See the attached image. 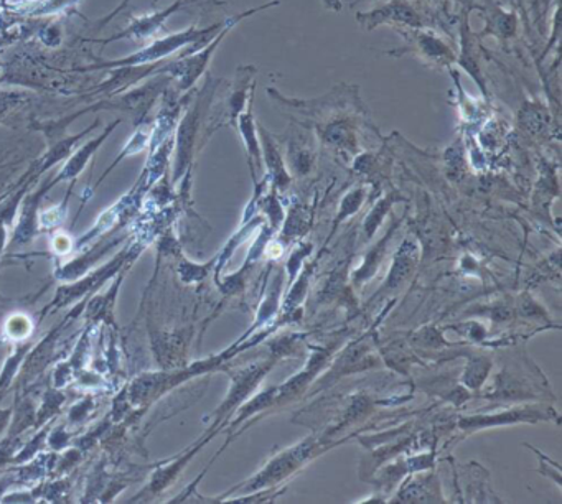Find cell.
Masks as SVG:
<instances>
[{
    "mask_svg": "<svg viewBox=\"0 0 562 504\" xmlns=\"http://www.w3.org/2000/svg\"><path fill=\"white\" fill-rule=\"evenodd\" d=\"M406 45L390 49L391 56H414L426 66L450 69L456 66L457 52L439 30L434 29H401L396 30Z\"/></svg>",
    "mask_w": 562,
    "mask_h": 504,
    "instance_id": "cell-4",
    "label": "cell"
},
{
    "mask_svg": "<svg viewBox=\"0 0 562 504\" xmlns=\"http://www.w3.org/2000/svg\"><path fill=\"white\" fill-rule=\"evenodd\" d=\"M327 9L334 10V12H340L341 0H322Z\"/></svg>",
    "mask_w": 562,
    "mask_h": 504,
    "instance_id": "cell-14",
    "label": "cell"
},
{
    "mask_svg": "<svg viewBox=\"0 0 562 504\" xmlns=\"http://www.w3.org/2000/svg\"><path fill=\"white\" fill-rule=\"evenodd\" d=\"M305 132L307 131H301L299 125H292L288 138L289 160L294 165V170L301 175L307 173L311 170L312 161H314L311 141Z\"/></svg>",
    "mask_w": 562,
    "mask_h": 504,
    "instance_id": "cell-10",
    "label": "cell"
},
{
    "mask_svg": "<svg viewBox=\"0 0 562 504\" xmlns=\"http://www.w3.org/2000/svg\"><path fill=\"white\" fill-rule=\"evenodd\" d=\"M193 0H176L172 5L166 7L164 10H159V12L150 13V15L139 16V19H134L123 32L114 33L110 38L106 40H93V42L103 43V45H108V43L120 42V40H131V42H144V40L153 38L159 30H162V26L166 25L167 19L173 13L182 10L183 7L193 5Z\"/></svg>",
    "mask_w": 562,
    "mask_h": 504,
    "instance_id": "cell-6",
    "label": "cell"
},
{
    "mask_svg": "<svg viewBox=\"0 0 562 504\" xmlns=\"http://www.w3.org/2000/svg\"><path fill=\"white\" fill-rule=\"evenodd\" d=\"M424 9L437 16L447 29H450L452 20V0H417Z\"/></svg>",
    "mask_w": 562,
    "mask_h": 504,
    "instance_id": "cell-12",
    "label": "cell"
},
{
    "mask_svg": "<svg viewBox=\"0 0 562 504\" xmlns=\"http://www.w3.org/2000/svg\"><path fill=\"white\" fill-rule=\"evenodd\" d=\"M470 5H463L462 12L457 16L459 23V45L460 52L457 53L456 66L465 69L472 76L475 85L479 86L480 92L485 96L486 101L490 99L488 86H486L485 75L482 68V46L480 38L470 30Z\"/></svg>",
    "mask_w": 562,
    "mask_h": 504,
    "instance_id": "cell-5",
    "label": "cell"
},
{
    "mask_svg": "<svg viewBox=\"0 0 562 504\" xmlns=\"http://www.w3.org/2000/svg\"><path fill=\"white\" fill-rule=\"evenodd\" d=\"M279 3H281L279 0H271V2L252 7V9L238 13V15L229 16V19H226V25L223 26L222 32H220L212 42L206 43L199 52L177 56L173 61L167 63V65H160L159 68H157L156 75H169L170 78L176 79V89L182 92V94L183 92L192 91L196 81L205 75L213 56H215L216 49L222 45L223 40L228 36V33L232 32L236 25H239L243 20L249 19V16L255 15V13L265 12V10L271 9V7H278Z\"/></svg>",
    "mask_w": 562,
    "mask_h": 504,
    "instance_id": "cell-2",
    "label": "cell"
},
{
    "mask_svg": "<svg viewBox=\"0 0 562 504\" xmlns=\"http://www.w3.org/2000/svg\"><path fill=\"white\" fill-rule=\"evenodd\" d=\"M225 25L226 20L213 23V25L210 26L192 25L187 30H182V32L154 40L150 45L144 46L143 49L126 56V58L93 63V65L87 66V68H77V71H98V69H106V71H110V69L114 68H134V66L157 65V63H162L164 59L169 58L170 55L183 48H187L183 55H190V53L199 52L206 43L212 42V40L222 32Z\"/></svg>",
    "mask_w": 562,
    "mask_h": 504,
    "instance_id": "cell-1",
    "label": "cell"
},
{
    "mask_svg": "<svg viewBox=\"0 0 562 504\" xmlns=\"http://www.w3.org/2000/svg\"><path fill=\"white\" fill-rule=\"evenodd\" d=\"M42 40H44L45 45L57 46L61 42L60 29L57 25L48 26V29H45Z\"/></svg>",
    "mask_w": 562,
    "mask_h": 504,
    "instance_id": "cell-13",
    "label": "cell"
},
{
    "mask_svg": "<svg viewBox=\"0 0 562 504\" xmlns=\"http://www.w3.org/2000/svg\"><path fill=\"white\" fill-rule=\"evenodd\" d=\"M532 5H535V12L539 9V0H531Z\"/></svg>",
    "mask_w": 562,
    "mask_h": 504,
    "instance_id": "cell-15",
    "label": "cell"
},
{
    "mask_svg": "<svg viewBox=\"0 0 562 504\" xmlns=\"http://www.w3.org/2000/svg\"><path fill=\"white\" fill-rule=\"evenodd\" d=\"M255 96L256 91L249 96L245 111L239 114L238 121H236V127H238L239 134L245 141L251 165H261V145H259L258 124H256L255 119Z\"/></svg>",
    "mask_w": 562,
    "mask_h": 504,
    "instance_id": "cell-9",
    "label": "cell"
},
{
    "mask_svg": "<svg viewBox=\"0 0 562 504\" xmlns=\"http://www.w3.org/2000/svg\"><path fill=\"white\" fill-rule=\"evenodd\" d=\"M258 131L259 137H261L259 144H261L262 150H265L266 165H268L276 183L279 187H284L289 181V175L285 171L284 158H282L281 152H279L278 144H276L274 137L262 125H258Z\"/></svg>",
    "mask_w": 562,
    "mask_h": 504,
    "instance_id": "cell-11",
    "label": "cell"
},
{
    "mask_svg": "<svg viewBox=\"0 0 562 504\" xmlns=\"http://www.w3.org/2000/svg\"><path fill=\"white\" fill-rule=\"evenodd\" d=\"M259 69L255 65H239L236 68L235 78H233L232 88H229L228 96L225 98V111H223L222 125H233L236 127L239 114L245 111L248 104L249 96L256 91V75Z\"/></svg>",
    "mask_w": 562,
    "mask_h": 504,
    "instance_id": "cell-7",
    "label": "cell"
},
{
    "mask_svg": "<svg viewBox=\"0 0 562 504\" xmlns=\"http://www.w3.org/2000/svg\"><path fill=\"white\" fill-rule=\"evenodd\" d=\"M357 22L368 32L378 26L390 25L394 30L434 29L453 36L450 29H447L434 13L424 9L417 0H383V3L368 12H358Z\"/></svg>",
    "mask_w": 562,
    "mask_h": 504,
    "instance_id": "cell-3",
    "label": "cell"
},
{
    "mask_svg": "<svg viewBox=\"0 0 562 504\" xmlns=\"http://www.w3.org/2000/svg\"><path fill=\"white\" fill-rule=\"evenodd\" d=\"M475 9L482 12L483 19H485V30L480 32L479 38L482 36H495L499 42H509L515 38L516 32H518L519 16L513 10L505 9V7L496 3L495 0H485L480 3H472L470 10Z\"/></svg>",
    "mask_w": 562,
    "mask_h": 504,
    "instance_id": "cell-8",
    "label": "cell"
}]
</instances>
